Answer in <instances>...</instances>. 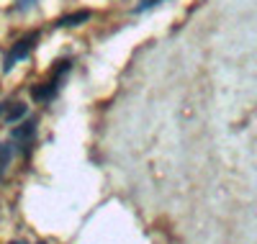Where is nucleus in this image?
Instances as JSON below:
<instances>
[{"mask_svg": "<svg viewBox=\"0 0 257 244\" xmlns=\"http://www.w3.org/2000/svg\"><path fill=\"white\" fill-rule=\"evenodd\" d=\"M70 70H72V62H70V59H62V62H57V67H54L52 77H49L47 82L36 85L34 90H31V95H34L36 100H52V98L59 93V82L64 80V75H67Z\"/></svg>", "mask_w": 257, "mask_h": 244, "instance_id": "1", "label": "nucleus"}, {"mask_svg": "<svg viewBox=\"0 0 257 244\" xmlns=\"http://www.w3.org/2000/svg\"><path fill=\"white\" fill-rule=\"evenodd\" d=\"M41 244H44V241H41Z\"/></svg>", "mask_w": 257, "mask_h": 244, "instance_id": "9", "label": "nucleus"}, {"mask_svg": "<svg viewBox=\"0 0 257 244\" xmlns=\"http://www.w3.org/2000/svg\"><path fill=\"white\" fill-rule=\"evenodd\" d=\"M34 137H36V121H26V124H21L11 131V142L16 149H21V154L24 157H29L31 154V144H34Z\"/></svg>", "mask_w": 257, "mask_h": 244, "instance_id": "3", "label": "nucleus"}, {"mask_svg": "<svg viewBox=\"0 0 257 244\" xmlns=\"http://www.w3.org/2000/svg\"><path fill=\"white\" fill-rule=\"evenodd\" d=\"M160 3H165V0H142V3L137 6V13H144V11L155 8V6H160Z\"/></svg>", "mask_w": 257, "mask_h": 244, "instance_id": "6", "label": "nucleus"}, {"mask_svg": "<svg viewBox=\"0 0 257 244\" xmlns=\"http://www.w3.org/2000/svg\"><path fill=\"white\" fill-rule=\"evenodd\" d=\"M36 41H39V31H34V34H26L24 39H18V41L13 44V49H11V52L6 54V59H3V72H11V70L16 67V62L26 59V57L34 52Z\"/></svg>", "mask_w": 257, "mask_h": 244, "instance_id": "2", "label": "nucleus"}, {"mask_svg": "<svg viewBox=\"0 0 257 244\" xmlns=\"http://www.w3.org/2000/svg\"><path fill=\"white\" fill-rule=\"evenodd\" d=\"M6 105H8V103H0V113H3V110H6Z\"/></svg>", "mask_w": 257, "mask_h": 244, "instance_id": "7", "label": "nucleus"}, {"mask_svg": "<svg viewBox=\"0 0 257 244\" xmlns=\"http://www.w3.org/2000/svg\"><path fill=\"white\" fill-rule=\"evenodd\" d=\"M26 110H29V108H26L24 103H16V105L8 110V113H6V121H8V126H13L18 118H24V116H26Z\"/></svg>", "mask_w": 257, "mask_h": 244, "instance_id": "5", "label": "nucleus"}, {"mask_svg": "<svg viewBox=\"0 0 257 244\" xmlns=\"http://www.w3.org/2000/svg\"><path fill=\"white\" fill-rule=\"evenodd\" d=\"M11 244H24V241H11Z\"/></svg>", "mask_w": 257, "mask_h": 244, "instance_id": "8", "label": "nucleus"}, {"mask_svg": "<svg viewBox=\"0 0 257 244\" xmlns=\"http://www.w3.org/2000/svg\"><path fill=\"white\" fill-rule=\"evenodd\" d=\"M90 11H77V13H72V16H64V18H59L57 21V26H80V24H85V21H90Z\"/></svg>", "mask_w": 257, "mask_h": 244, "instance_id": "4", "label": "nucleus"}]
</instances>
